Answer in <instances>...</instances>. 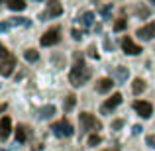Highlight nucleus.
Instances as JSON below:
<instances>
[{"label":"nucleus","mask_w":155,"mask_h":151,"mask_svg":"<svg viewBox=\"0 0 155 151\" xmlns=\"http://www.w3.org/2000/svg\"><path fill=\"white\" fill-rule=\"evenodd\" d=\"M73 59H75V63H73V69H71V73H69V80H71L73 87H83V84L91 79V69L87 67V63H84L83 55H81L79 51L75 53Z\"/></svg>","instance_id":"nucleus-1"},{"label":"nucleus","mask_w":155,"mask_h":151,"mask_svg":"<svg viewBox=\"0 0 155 151\" xmlns=\"http://www.w3.org/2000/svg\"><path fill=\"white\" fill-rule=\"evenodd\" d=\"M79 120H81V128L84 132H98V130H102V122L96 120V116H92L91 112H81Z\"/></svg>","instance_id":"nucleus-2"},{"label":"nucleus","mask_w":155,"mask_h":151,"mask_svg":"<svg viewBox=\"0 0 155 151\" xmlns=\"http://www.w3.org/2000/svg\"><path fill=\"white\" fill-rule=\"evenodd\" d=\"M51 130L57 137H71L73 136V126H71V122L65 120V118L59 120V122H55V124H51Z\"/></svg>","instance_id":"nucleus-3"},{"label":"nucleus","mask_w":155,"mask_h":151,"mask_svg":"<svg viewBox=\"0 0 155 151\" xmlns=\"http://www.w3.org/2000/svg\"><path fill=\"white\" fill-rule=\"evenodd\" d=\"M61 41V30L59 28H51V30H47L45 34L41 35V39H39V43H41L43 47H49V45H55V43Z\"/></svg>","instance_id":"nucleus-4"},{"label":"nucleus","mask_w":155,"mask_h":151,"mask_svg":"<svg viewBox=\"0 0 155 151\" xmlns=\"http://www.w3.org/2000/svg\"><path fill=\"white\" fill-rule=\"evenodd\" d=\"M61 14H63V6H61V2H59V0H49V2H47V10L43 12L39 18H41V20L57 18V16H61Z\"/></svg>","instance_id":"nucleus-5"},{"label":"nucleus","mask_w":155,"mask_h":151,"mask_svg":"<svg viewBox=\"0 0 155 151\" xmlns=\"http://www.w3.org/2000/svg\"><path fill=\"white\" fill-rule=\"evenodd\" d=\"M16 67V57L14 55H6L2 61H0V75L2 77H10L12 71Z\"/></svg>","instance_id":"nucleus-6"},{"label":"nucleus","mask_w":155,"mask_h":151,"mask_svg":"<svg viewBox=\"0 0 155 151\" xmlns=\"http://www.w3.org/2000/svg\"><path fill=\"white\" fill-rule=\"evenodd\" d=\"M136 35L140 39H155V20L145 24V26H141V28H137Z\"/></svg>","instance_id":"nucleus-7"},{"label":"nucleus","mask_w":155,"mask_h":151,"mask_svg":"<svg viewBox=\"0 0 155 151\" xmlns=\"http://www.w3.org/2000/svg\"><path fill=\"white\" fill-rule=\"evenodd\" d=\"M122 49H124V53H128V55H140L141 53V47L132 38H128V35L122 38Z\"/></svg>","instance_id":"nucleus-8"},{"label":"nucleus","mask_w":155,"mask_h":151,"mask_svg":"<svg viewBox=\"0 0 155 151\" xmlns=\"http://www.w3.org/2000/svg\"><path fill=\"white\" fill-rule=\"evenodd\" d=\"M120 102H122V94H120V92H114V94H112V96H110V98L102 104L100 112H102V114H110L114 108H116V106H120Z\"/></svg>","instance_id":"nucleus-9"},{"label":"nucleus","mask_w":155,"mask_h":151,"mask_svg":"<svg viewBox=\"0 0 155 151\" xmlns=\"http://www.w3.org/2000/svg\"><path fill=\"white\" fill-rule=\"evenodd\" d=\"M134 110H136L141 118H149L153 114V106L149 104V102H145V100H136L134 102Z\"/></svg>","instance_id":"nucleus-10"},{"label":"nucleus","mask_w":155,"mask_h":151,"mask_svg":"<svg viewBox=\"0 0 155 151\" xmlns=\"http://www.w3.org/2000/svg\"><path fill=\"white\" fill-rule=\"evenodd\" d=\"M10 132H12V120L10 116H4L0 120V140H6L10 136Z\"/></svg>","instance_id":"nucleus-11"},{"label":"nucleus","mask_w":155,"mask_h":151,"mask_svg":"<svg viewBox=\"0 0 155 151\" xmlns=\"http://www.w3.org/2000/svg\"><path fill=\"white\" fill-rule=\"evenodd\" d=\"M112 87H114V80L112 79H100L98 83H96V90L98 92H108V90H112Z\"/></svg>","instance_id":"nucleus-12"},{"label":"nucleus","mask_w":155,"mask_h":151,"mask_svg":"<svg viewBox=\"0 0 155 151\" xmlns=\"http://www.w3.org/2000/svg\"><path fill=\"white\" fill-rule=\"evenodd\" d=\"M8 8L12 12H22L26 8V0H8Z\"/></svg>","instance_id":"nucleus-13"},{"label":"nucleus","mask_w":155,"mask_h":151,"mask_svg":"<svg viewBox=\"0 0 155 151\" xmlns=\"http://www.w3.org/2000/svg\"><path fill=\"white\" fill-rule=\"evenodd\" d=\"M53 114H55V106H53V104H49V106H43V108L39 110V118H41V120H49Z\"/></svg>","instance_id":"nucleus-14"},{"label":"nucleus","mask_w":155,"mask_h":151,"mask_svg":"<svg viewBox=\"0 0 155 151\" xmlns=\"http://www.w3.org/2000/svg\"><path fill=\"white\" fill-rule=\"evenodd\" d=\"M132 90H134V94H141V92L145 90V80L143 79H134Z\"/></svg>","instance_id":"nucleus-15"},{"label":"nucleus","mask_w":155,"mask_h":151,"mask_svg":"<svg viewBox=\"0 0 155 151\" xmlns=\"http://www.w3.org/2000/svg\"><path fill=\"white\" fill-rule=\"evenodd\" d=\"M75 102H77V96H75V94H69L67 98H65V102H63L65 112H71V110L75 108Z\"/></svg>","instance_id":"nucleus-16"},{"label":"nucleus","mask_w":155,"mask_h":151,"mask_svg":"<svg viewBox=\"0 0 155 151\" xmlns=\"http://www.w3.org/2000/svg\"><path fill=\"white\" fill-rule=\"evenodd\" d=\"M24 57H26V61H28V63H35V61L39 59V53L35 51V49H26Z\"/></svg>","instance_id":"nucleus-17"},{"label":"nucleus","mask_w":155,"mask_h":151,"mask_svg":"<svg viewBox=\"0 0 155 151\" xmlns=\"http://www.w3.org/2000/svg\"><path fill=\"white\" fill-rule=\"evenodd\" d=\"M16 140H18L20 143H24V141L28 140V132H26V126H18V130H16Z\"/></svg>","instance_id":"nucleus-18"},{"label":"nucleus","mask_w":155,"mask_h":151,"mask_svg":"<svg viewBox=\"0 0 155 151\" xmlns=\"http://www.w3.org/2000/svg\"><path fill=\"white\" fill-rule=\"evenodd\" d=\"M126 26H128V20H126V18H118V20H116V24H114V31H122V30H126Z\"/></svg>","instance_id":"nucleus-19"},{"label":"nucleus","mask_w":155,"mask_h":151,"mask_svg":"<svg viewBox=\"0 0 155 151\" xmlns=\"http://www.w3.org/2000/svg\"><path fill=\"white\" fill-rule=\"evenodd\" d=\"M92 20H94V14H92V12H87V14L83 16V18H81V22H83V26H92Z\"/></svg>","instance_id":"nucleus-20"},{"label":"nucleus","mask_w":155,"mask_h":151,"mask_svg":"<svg viewBox=\"0 0 155 151\" xmlns=\"http://www.w3.org/2000/svg\"><path fill=\"white\" fill-rule=\"evenodd\" d=\"M100 141H102V137H100L98 133H92V136L88 137V145H91V147H96V145H98Z\"/></svg>","instance_id":"nucleus-21"},{"label":"nucleus","mask_w":155,"mask_h":151,"mask_svg":"<svg viewBox=\"0 0 155 151\" xmlns=\"http://www.w3.org/2000/svg\"><path fill=\"white\" fill-rule=\"evenodd\" d=\"M116 75H118V79L124 83V80L128 79V69H126V67H118L116 69Z\"/></svg>","instance_id":"nucleus-22"},{"label":"nucleus","mask_w":155,"mask_h":151,"mask_svg":"<svg viewBox=\"0 0 155 151\" xmlns=\"http://www.w3.org/2000/svg\"><path fill=\"white\" fill-rule=\"evenodd\" d=\"M100 14H102L104 20H110V14H112V4H106L102 10H100Z\"/></svg>","instance_id":"nucleus-23"},{"label":"nucleus","mask_w":155,"mask_h":151,"mask_svg":"<svg viewBox=\"0 0 155 151\" xmlns=\"http://www.w3.org/2000/svg\"><path fill=\"white\" fill-rule=\"evenodd\" d=\"M10 24L12 26H28L26 18H10Z\"/></svg>","instance_id":"nucleus-24"},{"label":"nucleus","mask_w":155,"mask_h":151,"mask_svg":"<svg viewBox=\"0 0 155 151\" xmlns=\"http://www.w3.org/2000/svg\"><path fill=\"white\" fill-rule=\"evenodd\" d=\"M145 143H147L149 147H153V149H155V133H151V136L145 137Z\"/></svg>","instance_id":"nucleus-25"},{"label":"nucleus","mask_w":155,"mask_h":151,"mask_svg":"<svg viewBox=\"0 0 155 151\" xmlns=\"http://www.w3.org/2000/svg\"><path fill=\"white\" fill-rule=\"evenodd\" d=\"M88 55H91V57H94V59H98V51H96V47H94V45H91V47H88Z\"/></svg>","instance_id":"nucleus-26"},{"label":"nucleus","mask_w":155,"mask_h":151,"mask_svg":"<svg viewBox=\"0 0 155 151\" xmlns=\"http://www.w3.org/2000/svg\"><path fill=\"white\" fill-rule=\"evenodd\" d=\"M6 55H10V53H8V49H6V47L2 45V43H0V59H4Z\"/></svg>","instance_id":"nucleus-27"},{"label":"nucleus","mask_w":155,"mask_h":151,"mask_svg":"<svg viewBox=\"0 0 155 151\" xmlns=\"http://www.w3.org/2000/svg\"><path fill=\"white\" fill-rule=\"evenodd\" d=\"M10 26H12L10 22H2V24H0V31H8V30H10Z\"/></svg>","instance_id":"nucleus-28"},{"label":"nucleus","mask_w":155,"mask_h":151,"mask_svg":"<svg viewBox=\"0 0 155 151\" xmlns=\"http://www.w3.org/2000/svg\"><path fill=\"white\" fill-rule=\"evenodd\" d=\"M71 35H73V39H81V38H83V34H81L79 30H73V31H71Z\"/></svg>","instance_id":"nucleus-29"},{"label":"nucleus","mask_w":155,"mask_h":151,"mask_svg":"<svg viewBox=\"0 0 155 151\" xmlns=\"http://www.w3.org/2000/svg\"><path fill=\"white\" fill-rule=\"evenodd\" d=\"M112 126H114V130H120L122 126H124V122H122V120H116V122H114Z\"/></svg>","instance_id":"nucleus-30"},{"label":"nucleus","mask_w":155,"mask_h":151,"mask_svg":"<svg viewBox=\"0 0 155 151\" xmlns=\"http://www.w3.org/2000/svg\"><path fill=\"white\" fill-rule=\"evenodd\" d=\"M132 132H134V133H141V126H134Z\"/></svg>","instance_id":"nucleus-31"},{"label":"nucleus","mask_w":155,"mask_h":151,"mask_svg":"<svg viewBox=\"0 0 155 151\" xmlns=\"http://www.w3.org/2000/svg\"><path fill=\"white\" fill-rule=\"evenodd\" d=\"M151 2H153V4H155V0H151Z\"/></svg>","instance_id":"nucleus-32"},{"label":"nucleus","mask_w":155,"mask_h":151,"mask_svg":"<svg viewBox=\"0 0 155 151\" xmlns=\"http://www.w3.org/2000/svg\"><path fill=\"white\" fill-rule=\"evenodd\" d=\"M0 2H4V0H0Z\"/></svg>","instance_id":"nucleus-33"},{"label":"nucleus","mask_w":155,"mask_h":151,"mask_svg":"<svg viewBox=\"0 0 155 151\" xmlns=\"http://www.w3.org/2000/svg\"><path fill=\"white\" fill-rule=\"evenodd\" d=\"M0 151H4V149H0Z\"/></svg>","instance_id":"nucleus-34"}]
</instances>
